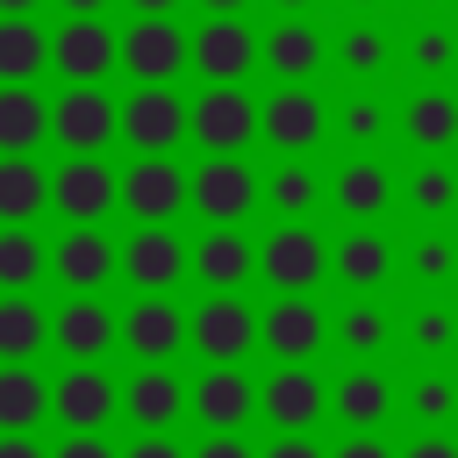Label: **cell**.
I'll return each mask as SVG.
<instances>
[{
    "mask_svg": "<svg viewBox=\"0 0 458 458\" xmlns=\"http://www.w3.org/2000/svg\"><path fill=\"white\" fill-rule=\"evenodd\" d=\"M186 64H193V36L172 14H136V29L122 36V72L136 86H172Z\"/></svg>",
    "mask_w": 458,
    "mask_h": 458,
    "instance_id": "1",
    "label": "cell"
},
{
    "mask_svg": "<svg viewBox=\"0 0 458 458\" xmlns=\"http://www.w3.org/2000/svg\"><path fill=\"white\" fill-rule=\"evenodd\" d=\"M122 136V107L100 86H64V100L50 107V143H64L72 157H100Z\"/></svg>",
    "mask_w": 458,
    "mask_h": 458,
    "instance_id": "2",
    "label": "cell"
},
{
    "mask_svg": "<svg viewBox=\"0 0 458 458\" xmlns=\"http://www.w3.org/2000/svg\"><path fill=\"white\" fill-rule=\"evenodd\" d=\"M193 107L172 86H136L122 100V143H136V157H172V143L186 136Z\"/></svg>",
    "mask_w": 458,
    "mask_h": 458,
    "instance_id": "3",
    "label": "cell"
},
{
    "mask_svg": "<svg viewBox=\"0 0 458 458\" xmlns=\"http://www.w3.org/2000/svg\"><path fill=\"white\" fill-rule=\"evenodd\" d=\"M50 208L72 222V229H100L107 208H122V179L100 165V157H64L50 172Z\"/></svg>",
    "mask_w": 458,
    "mask_h": 458,
    "instance_id": "4",
    "label": "cell"
},
{
    "mask_svg": "<svg viewBox=\"0 0 458 458\" xmlns=\"http://www.w3.org/2000/svg\"><path fill=\"white\" fill-rule=\"evenodd\" d=\"M50 64H57L72 86H100V79L122 64V36H114L100 14H72V21L50 36Z\"/></svg>",
    "mask_w": 458,
    "mask_h": 458,
    "instance_id": "5",
    "label": "cell"
},
{
    "mask_svg": "<svg viewBox=\"0 0 458 458\" xmlns=\"http://www.w3.org/2000/svg\"><path fill=\"white\" fill-rule=\"evenodd\" d=\"M186 136H193L208 157H236V150L258 136V107H250V93H243V86H208V93L193 100Z\"/></svg>",
    "mask_w": 458,
    "mask_h": 458,
    "instance_id": "6",
    "label": "cell"
},
{
    "mask_svg": "<svg viewBox=\"0 0 458 458\" xmlns=\"http://www.w3.org/2000/svg\"><path fill=\"white\" fill-rule=\"evenodd\" d=\"M186 200H193L215 229H236V222L250 215V200H258V179H250L243 157H200V172L186 179Z\"/></svg>",
    "mask_w": 458,
    "mask_h": 458,
    "instance_id": "7",
    "label": "cell"
},
{
    "mask_svg": "<svg viewBox=\"0 0 458 458\" xmlns=\"http://www.w3.org/2000/svg\"><path fill=\"white\" fill-rule=\"evenodd\" d=\"M186 179L193 172H179L172 157H136L129 179H122V208L136 215V229H165L186 208Z\"/></svg>",
    "mask_w": 458,
    "mask_h": 458,
    "instance_id": "8",
    "label": "cell"
},
{
    "mask_svg": "<svg viewBox=\"0 0 458 458\" xmlns=\"http://www.w3.org/2000/svg\"><path fill=\"white\" fill-rule=\"evenodd\" d=\"M122 344L136 351V365H165L179 344H193V315L172 308L165 293H143V301L122 315Z\"/></svg>",
    "mask_w": 458,
    "mask_h": 458,
    "instance_id": "9",
    "label": "cell"
},
{
    "mask_svg": "<svg viewBox=\"0 0 458 458\" xmlns=\"http://www.w3.org/2000/svg\"><path fill=\"white\" fill-rule=\"evenodd\" d=\"M322 236L315 229H301V222H286V229H272L265 243H258V272L279 286V293H308L315 279H322Z\"/></svg>",
    "mask_w": 458,
    "mask_h": 458,
    "instance_id": "10",
    "label": "cell"
},
{
    "mask_svg": "<svg viewBox=\"0 0 458 458\" xmlns=\"http://www.w3.org/2000/svg\"><path fill=\"white\" fill-rule=\"evenodd\" d=\"M122 408V394L107 386V372L100 365H72L57 386H50V415L72 429V437H100V422Z\"/></svg>",
    "mask_w": 458,
    "mask_h": 458,
    "instance_id": "11",
    "label": "cell"
},
{
    "mask_svg": "<svg viewBox=\"0 0 458 458\" xmlns=\"http://www.w3.org/2000/svg\"><path fill=\"white\" fill-rule=\"evenodd\" d=\"M50 336H57V351L72 358V365H100L114 344H122V322L93 301V293H72L64 308H57V322H50Z\"/></svg>",
    "mask_w": 458,
    "mask_h": 458,
    "instance_id": "12",
    "label": "cell"
},
{
    "mask_svg": "<svg viewBox=\"0 0 458 458\" xmlns=\"http://www.w3.org/2000/svg\"><path fill=\"white\" fill-rule=\"evenodd\" d=\"M250 64H258V36H250L236 14H215V21L193 36V72H200L208 86H236Z\"/></svg>",
    "mask_w": 458,
    "mask_h": 458,
    "instance_id": "13",
    "label": "cell"
},
{
    "mask_svg": "<svg viewBox=\"0 0 458 458\" xmlns=\"http://www.w3.org/2000/svg\"><path fill=\"white\" fill-rule=\"evenodd\" d=\"M250 344H258V315H250L236 293H222V301H208V308L193 315V351L215 358V365H236Z\"/></svg>",
    "mask_w": 458,
    "mask_h": 458,
    "instance_id": "14",
    "label": "cell"
},
{
    "mask_svg": "<svg viewBox=\"0 0 458 458\" xmlns=\"http://www.w3.org/2000/svg\"><path fill=\"white\" fill-rule=\"evenodd\" d=\"M258 336H265V351H272V358L301 365V358L322 344V315H315V301H308V293H279V301L258 315Z\"/></svg>",
    "mask_w": 458,
    "mask_h": 458,
    "instance_id": "15",
    "label": "cell"
},
{
    "mask_svg": "<svg viewBox=\"0 0 458 458\" xmlns=\"http://www.w3.org/2000/svg\"><path fill=\"white\" fill-rule=\"evenodd\" d=\"M122 408H129V422L143 429V437H165L186 408H193V394L165 372V365H143L136 379H129V394H122Z\"/></svg>",
    "mask_w": 458,
    "mask_h": 458,
    "instance_id": "16",
    "label": "cell"
},
{
    "mask_svg": "<svg viewBox=\"0 0 458 458\" xmlns=\"http://www.w3.org/2000/svg\"><path fill=\"white\" fill-rule=\"evenodd\" d=\"M250 408H258V386H250L236 365H215V372H200V386H193V415H200V429H215V437H236Z\"/></svg>",
    "mask_w": 458,
    "mask_h": 458,
    "instance_id": "17",
    "label": "cell"
},
{
    "mask_svg": "<svg viewBox=\"0 0 458 458\" xmlns=\"http://www.w3.org/2000/svg\"><path fill=\"white\" fill-rule=\"evenodd\" d=\"M186 265H193V250H186L172 229H136L129 250H122V272L136 279V293H165Z\"/></svg>",
    "mask_w": 458,
    "mask_h": 458,
    "instance_id": "18",
    "label": "cell"
},
{
    "mask_svg": "<svg viewBox=\"0 0 458 458\" xmlns=\"http://www.w3.org/2000/svg\"><path fill=\"white\" fill-rule=\"evenodd\" d=\"M258 408H265V422H272V429H286V437H301V429H315V415H322L329 401H322V386H315V372H301V365H286V372H272V379H265V394H258Z\"/></svg>",
    "mask_w": 458,
    "mask_h": 458,
    "instance_id": "19",
    "label": "cell"
},
{
    "mask_svg": "<svg viewBox=\"0 0 458 458\" xmlns=\"http://www.w3.org/2000/svg\"><path fill=\"white\" fill-rule=\"evenodd\" d=\"M114 265H122V250H114L100 229H72V236L50 250V272H57L72 293H93V286H107V279H114Z\"/></svg>",
    "mask_w": 458,
    "mask_h": 458,
    "instance_id": "20",
    "label": "cell"
},
{
    "mask_svg": "<svg viewBox=\"0 0 458 458\" xmlns=\"http://www.w3.org/2000/svg\"><path fill=\"white\" fill-rule=\"evenodd\" d=\"M258 129H265L279 150H308V143L322 136V107H315V93H301V86H279V93L258 107Z\"/></svg>",
    "mask_w": 458,
    "mask_h": 458,
    "instance_id": "21",
    "label": "cell"
},
{
    "mask_svg": "<svg viewBox=\"0 0 458 458\" xmlns=\"http://www.w3.org/2000/svg\"><path fill=\"white\" fill-rule=\"evenodd\" d=\"M50 136V107L36 100V86H0V157H29Z\"/></svg>",
    "mask_w": 458,
    "mask_h": 458,
    "instance_id": "22",
    "label": "cell"
},
{
    "mask_svg": "<svg viewBox=\"0 0 458 458\" xmlns=\"http://www.w3.org/2000/svg\"><path fill=\"white\" fill-rule=\"evenodd\" d=\"M193 272H200L208 286H222V293H229V286H243V279L258 272V250H250L236 229H208V236L193 243Z\"/></svg>",
    "mask_w": 458,
    "mask_h": 458,
    "instance_id": "23",
    "label": "cell"
},
{
    "mask_svg": "<svg viewBox=\"0 0 458 458\" xmlns=\"http://www.w3.org/2000/svg\"><path fill=\"white\" fill-rule=\"evenodd\" d=\"M50 64V36L29 14H0V86H29Z\"/></svg>",
    "mask_w": 458,
    "mask_h": 458,
    "instance_id": "24",
    "label": "cell"
},
{
    "mask_svg": "<svg viewBox=\"0 0 458 458\" xmlns=\"http://www.w3.org/2000/svg\"><path fill=\"white\" fill-rule=\"evenodd\" d=\"M50 415V386L29 365H0V437H29Z\"/></svg>",
    "mask_w": 458,
    "mask_h": 458,
    "instance_id": "25",
    "label": "cell"
},
{
    "mask_svg": "<svg viewBox=\"0 0 458 458\" xmlns=\"http://www.w3.org/2000/svg\"><path fill=\"white\" fill-rule=\"evenodd\" d=\"M36 208H50V179L36 157H0V229H29Z\"/></svg>",
    "mask_w": 458,
    "mask_h": 458,
    "instance_id": "26",
    "label": "cell"
},
{
    "mask_svg": "<svg viewBox=\"0 0 458 458\" xmlns=\"http://www.w3.org/2000/svg\"><path fill=\"white\" fill-rule=\"evenodd\" d=\"M43 336H50L43 308L21 301V293H7V301H0V365H29V358L43 351Z\"/></svg>",
    "mask_w": 458,
    "mask_h": 458,
    "instance_id": "27",
    "label": "cell"
},
{
    "mask_svg": "<svg viewBox=\"0 0 458 458\" xmlns=\"http://www.w3.org/2000/svg\"><path fill=\"white\" fill-rule=\"evenodd\" d=\"M336 415H344V429H379V415L394 408V394H386V379L379 372H344V386H336V401H329Z\"/></svg>",
    "mask_w": 458,
    "mask_h": 458,
    "instance_id": "28",
    "label": "cell"
},
{
    "mask_svg": "<svg viewBox=\"0 0 458 458\" xmlns=\"http://www.w3.org/2000/svg\"><path fill=\"white\" fill-rule=\"evenodd\" d=\"M265 64H272L286 86H301V79L322 64V36H315V29H301V21H286V29H272V36H265Z\"/></svg>",
    "mask_w": 458,
    "mask_h": 458,
    "instance_id": "29",
    "label": "cell"
},
{
    "mask_svg": "<svg viewBox=\"0 0 458 458\" xmlns=\"http://www.w3.org/2000/svg\"><path fill=\"white\" fill-rule=\"evenodd\" d=\"M408 143H422V150L458 143V100H451L444 86H429V93L408 100Z\"/></svg>",
    "mask_w": 458,
    "mask_h": 458,
    "instance_id": "30",
    "label": "cell"
},
{
    "mask_svg": "<svg viewBox=\"0 0 458 458\" xmlns=\"http://www.w3.org/2000/svg\"><path fill=\"white\" fill-rule=\"evenodd\" d=\"M43 265H50V250H43L29 229H0V286H7V293L36 286V279H43Z\"/></svg>",
    "mask_w": 458,
    "mask_h": 458,
    "instance_id": "31",
    "label": "cell"
},
{
    "mask_svg": "<svg viewBox=\"0 0 458 458\" xmlns=\"http://www.w3.org/2000/svg\"><path fill=\"white\" fill-rule=\"evenodd\" d=\"M386 193H394V186H386V172H379V165H344V172H336V208H344V215H358V222H365V215H379V208H386Z\"/></svg>",
    "mask_w": 458,
    "mask_h": 458,
    "instance_id": "32",
    "label": "cell"
},
{
    "mask_svg": "<svg viewBox=\"0 0 458 458\" xmlns=\"http://www.w3.org/2000/svg\"><path fill=\"white\" fill-rule=\"evenodd\" d=\"M336 272H344L351 286H379V279H386V243L365 236V229L344 236V243H336Z\"/></svg>",
    "mask_w": 458,
    "mask_h": 458,
    "instance_id": "33",
    "label": "cell"
},
{
    "mask_svg": "<svg viewBox=\"0 0 458 458\" xmlns=\"http://www.w3.org/2000/svg\"><path fill=\"white\" fill-rule=\"evenodd\" d=\"M265 200H272L279 215H308V208H315V172H308V165H286V172H272Z\"/></svg>",
    "mask_w": 458,
    "mask_h": 458,
    "instance_id": "34",
    "label": "cell"
},
{
    "mask_svg": "<svg viewBox=\"0 0 458 458\" xmlns=\"http://www.w3.org/2000/svg\"><path fill=\"white\" fill-rule=\"evenodd\" d=\"M451 408H458L451 379H444V372H422V379H415V415H422L429 429H444V415H451Z\"/></svg>",
    "mask_w": 458,
    "mask_h": 458,
    "instance_id": "35",
    "label": "cell"
},
{
    "mask_svg": "<svg viewBox=\"0 0 458 458\" xmlns=\"http://www.w3.org/2000/svg\"><path fill=\"white\" fill-rule=\"evenodd\" d=\"M379 64H386V36H379V29H351V36H344V72L365 79V72H379Z\"/></svg>",
    "mask_w": 458,
    "mask_h": 458,
    "instance_id": "36",
    "label": "cell"
},
{
    "mask_svg": "<svg viewBox=\"0 0 458 458\" xmlns=\"http://www.w3.org/2000/svg\"><path fill=\"white\" fill-rule=\"evenodd\" d=\"M451 193H458V179H451V172H415V186H408V200H415L422 215H444V208H451Z\"/></svg>",
    "mask_w": 458,
    "mask_h": 458,
    "instance_id": "37",
    "label": "cell"
},
{
    "mask_svg": "<svg viewBox=\"0 0 458 458\" xmlns=\"http://www.w3.org/2000/svg\"><path fill=\"white\" fill-rule=\"evenodd\" d=\"M344 344H351V351H379V344H386V315H379V308H351V315H344Z\"/></svg>",
    "mask_w": 458,
    "mask_h": 458,
    "instance_id": "38",
    "label": "cell"
},
{
    "mask_svg": "<svg viewBox=\"0 0 458 458\" xmlns=\"http://www.w3.org/2000/svg\"><path fill=\"white\" fill-rule=\"evenodd\" d=\"M344 136H351V143H372V136H379V100L358 93V100L344 107Z\"/></svg>",
    "mask_w": 458,
    "mask_h": 458,
    "instance_id": "39",
    "label": "cell"
},
{
    "mask_svg": "<svg viewBox=\"0 0 458 458\" xmlns=\"http://www.w3.org/2000/svg\"><path fill=\"white\" fill-rule=\"evenodd\" d=\"M415 64H422V72H444V64H451V29H422V36H415Z\"/></svg>",
    "mask_w": 458,
    "mask_h": 458,
    "instance_id": "40",
    "label": "cell"
},
{
    "mask_svg": "<svg viewBox=\"0 0 458 458\" xmlns=\"http://www.w3.org/2000/svg\"><path fill=\"white\" fill-rule=\"evenodd\" d=\"M415 344H422V351H444V344H451V315H444V308H429V315L415 322Z\"/></svg>",
    "mask_w": 458,
    "mask_h": 458,
    "instance_id": "41",
    "label": "cell"
},
{
    "mask_svg": "<svg viewBox=\"0 0 458 458\" xmlns=\"http://www.w3.org/2000/svg\"><path fill=\"white\" fill-rule=\"evenodd\" d=\"M50 458H122V451H107L100 437H64V444H57Z\"/></svg>",
    "mask_w": 458,
    "mask_h": 458,
    "instance_id": "42",
    "label": "cell"
},
{
    "mask_svg": "<svg viewBox=\"0 0 458 458\" xmlns=\"http://www.w3.org/2000/svg\"><path fill=\"white\" fill-rule=\"evenodd\" d=\"M122 458H186V451H179L172 437H136V444H129Z\"/></svg>",
    "mask_w": 458,
    "mask_h": 458,
    "instance_id": "43",
    "label": "cell"
},
{
    "mask_svg": "<svg viewBox=\"0 0 458 458\" xmlns=\"http://www.w3.org/2000/svg\"><path fill=\"white\" fill-rule=\"evenodd\" d=\"M401 458H458V444H451V437H415Z\"/></svg>",
    "mask_w": 458,
    "mask_h": 458,
    "instance_id": "44",
    "label": "cell"
},
{
    "mask_svg": "<svg viewBox=\"0 0 458 458\" xmlns=\"http://www.w3.org/2000/svg\"><path fill=\"white\" fill-rule=\"evenodd\" d=\"M415 265H422L429 279H444V272H451V250H444V243H422V258H415Z\"/></svg>",
    "mask_w": 458,
    "mask_h": 458,
    "instance_id": "45",
    "label": "cell"
},
{
    "mask_svg": "<svg viewBox=\"0 0 458 458\" xmlns=\"http://www.w3.org/2000/svg\"><path fill=\"white\" fill-rule=\"evenodd\" d=\"M265 458H322V451H315V444H308V437H279V444H272V451H265Z\"/></svg>",
    "mask_w": 458,
    "mask_h": 458,
    "instance_id": "46",
    "label": "cell"
},
{
    "mask_svg": "<svg viewBox=\"0 0 458 458\" xmlns=\"http://www.w3.org/2000/svg\"><path fill=\"white\" fill-rule=\"evenodd\" d=\"M193 458H250V451H243V444H236V437H208V444H200V451H193Z\"/></svg>",
    "mask_w": 458,
    "mask_h": 458,
    "instance_id": "47",
    "label": "cell"
},
{
    "mask_svg": "<svg viewBox=\"0 0 458 458\" xmlns=\"http://www.w3.org/2000/svg\"><path fill=\"white\" fill-rule=\"evenodd\" d=\"M336 458H394V451H386V444H379V437H351V444H344V451H336Z\"/></svg>",
    "mask_w": 458,
    "mask_h": 458,
    "instance_id": "48",
    "label": "cell"
},
{
    "mask_svg": "<svg viewBox=\"0 0 458 458\" xmlns=\"http://www.w3.org/2000/svg\"><path fill=\"white\" fill-rule=\"evenodd\" d=\"M0 458H43L36 437H0Z\"/></svg>",
    "mask_w": 458,
    "mask_h": 458,
    "instance_id": "49",
    "label": "cell"
},
{
    "mask_svg": "<svg viewBox=\"0 0 458 458\" xmlns=\"http://www.w3.org/2000/svg\"><path fill=\"white\" fill-rule=\"evenodd\" d=\"M129 7H136V14H172L179 0H129Z\"/></svg>",
    "mask_w": 458,
    "mask_h": 458,
    "instance_id": "50",
    "label": "cell"
},
{
    "mask_svg": "<svg viewBox=\"0 0 458 458\" xmlns=\"http://www.w3.org/2000/svg\"><path fill=\"white\" fill-rule=\"evenodd\" d=\"M200 7H208V14H236L243 0H200Z\"/></svg>",
    "mask_w": 458,
    "mask_h": 458,
    "instance_id": "51",
    "label": "cell"
},
{
    "mask_svg": "<svg viewBox=\"0 0 458 458\" xmlns=\"http://www.w3.org/2000/svg\"><path fill=\"white\" fill-rule=\"evenodd\" d=\"M64 7H72V14H100L107 0H64Z\"/></svg>",
    "mask_w": 458,
    "mask_h": 458,
    "instance_id": "52",
    "label": "cell"
},
{
    "mask_svg": "<svg viewBox=\"0 0 458 458\" xmlns=\"http://www.w3.org/2000/svg\"><path fill=\"white\" fill-rule=\"evenodd\" d=\"M29 7H36V0H0V14H29Z\"/></svg>",
    "mask_w": 458,
    "mask_h": 458,
    "instance_id": "53",
    "label": "cell"
},
{
    "mask_svg": "<svg viewBox=\"0 0 458 458\" xmlns=\"http://www.w3.org/2000/svg\"><path fill=\"white\" fill-rule=\"evenodd\" d=\"M279 7H308V0H279Z\"/></svg>",
    "mask_w": 458,
    "mask_h": 458,
    "instance_id": "54",
    "label": "cell"
}]
</instances>
